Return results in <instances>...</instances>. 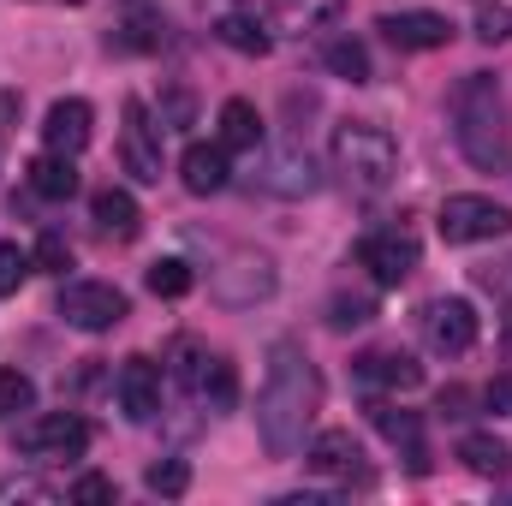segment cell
Here are the masks:
<instances>
[{"label": "cell", "mask_w": 512, "mask_h": 506, "mask_svg": "<svg viewBox=\"0 0 512 506\" xmlns=\"http://www.w3.org/2000/svg\"><path fill=\"white\" fill-rule=\"evenodd\" d=\"M322 411V376L316 364L304 358L298 340H280L268 352V376H262V393H256V429H262V447L274 459H292L310 435Z\"/></svg>", "instance_id": "obj_1"}, {"label": "cell", "mask_w": 512, "mask_h": 506, "mask_svg": "<svg viewBox=\"0 0 512 506\" xmlns=\"http://www.w3.org/2000/svg\"><path fill=\"white\" fill-rule=\"evenodd\" d=\"M447 114H453V137H459V155L477 167V173H501L512 161V114L507 96L489 72H465L447 96Z\"/></svg>", "instance_id": "obj_2"}, {"label": "cell", "mask_w": 512, "mask_h": 506, "mask_svg": "<svg viewBox=\"0 0 512 506\" xmlns=\"http://www.w3.org/2000/svg\"><path fill=\"white\" fill-rule=\"evenodd\" d=\"M334 173L358 191V197H376L393 185V173H399V143H393V131L387 126H370V120H346V126H334Z\"/></svg>", "instance_id": "obj_3"}, {"label": "cell", "mask_w": 512, "mask_h": 506, "mask_svg": "<svg viewBox=\"0 0 512 506\" xmlns=\"http://www.w3.org/2000/svg\"><path fill=\"white\" fill-rule=\"evenodd\" d=\"M54 316H60L66 328H78V334H108V328H120L131 316V298L114 280H66Z\"/></svg>", "instance_id": "obj_4"}, {"label": "cell", "mask_w": 512, "mask_h": 506, "mask_svg": "<svg viewBox=\"0 0 512 506\" xmlns=\"http://www.w3.org/2000/svg\"><path fill=\"white\" fill-rule=\"evenodd\" d=\"M441 239L447 245H489V239H507L512 233V209L495 197H477V191H459L441 203Z\"/></svg>", "instance_id": "obj_5"}, {"label": "cell", "mask_w": 512, "mask_h": 506, "mask_svg": "<svg viewBox=\"0 0 512 506\" xmlns=\"http://www.w3.org/2000/svg\"><path fill=\"white\" fill-rule=\"evenodd\" d=\"M18 447L30 459H78L90 447V423L78 411H42V417H30L18 429Z\"/></svg>", "instance_id": "obj_6"}, {"label": "cell", "mask_w": 512, "mask_h": 506, "mask_svg": "<svg viewBox=\"0 0 512 506\" xmlns=\"http://www.w3.org/2000/svg\"><path fill=\"white\" fill-rule=\"evenodd\" d=\"M280 286V274H274V262L256 251H239L227 256L221 268H215V280H209V292L227 304V310H245V304H256V298H268Z\"/></svg>", "instance_id": "obj_7"}, {"label": "cell", "mask_w": 512, "mask_h": 506, "mask_svg": "<svg viewBox=\"0 0 512 506\" xmlns=\"http://www.w3.org/2000/svg\"><path fill=\"white\" fill-rule=\"evenodd\" d=\"M417 233H405V227H382V233H370L364 245H358V262L376 274V286H399V280H411L417 274Z\"/></svg>", "instance_id": "obj_8"}, {"label": "cell", "mask_w": 512, "mask_h": 506, "mask_svg": "<svg viewBox=\"0 0 512 506\" xmlns=\"http://www.w3.org/2000/svg\"><path fill=\"white\" fill-rule=\"evenodd\" d=\"M304 465H310L316 477H334V483H370V459H364V447H358L352 429H322V435L310 441Z\"/></svg>", "instance_id": "obj_9"}, {"label": "cell", "mask_w": 512, "mask_h": 506, "mask_svg": "<svg viewBox=\"0 0 512 506\" xmlns=\"http://www.w3.org/2000/svg\"><path fill=\"white\" fill-rule=\"evenodd\" d=\"M423 334H429V346H435V352L459 358V352H471V346H477L483 322H477V310H471L465 298H435V304L423 310Z\"/></svg>", "instance_id": "obj_10"}, {"label": "cell", "mask_w": 512, "mask_h": 506, "mask_svg": "<svg viewBox=\"0 0 512 506\" xmlns=\"http://www.w3.org/2000/svg\"><path fill=\"white\" fill-rule=\"evenodd\" d=\"M120 161H126L131 179H143V185H155V179H161V126L149 120V108H143V102H126Z\"/></svg>", "instance_id": "obj_11"}, {"label": "cell", "mask_w": 512, "mask_h": 506, "mask_svg": "<svg viewBox=\"0 0 512 506\" xmlns=\"http://www.w3.org/2000/svg\"><path fill=\"white\" fill-rule=\"evenodd\" d=\"M382 30L393 48H411V54H429V48H447L453 42V24L429 6H411V12H382Z\"/></svg>", "instance_id": "obj_12"}, {"label": "cell", "mask_w": 512, "mask_h": 506, "mask_svg": "<svg viewBox=\"0 0 512 506\" xmlns=\"http://www.w3.org/2000/svg\"><path fill=\"white\" fill-rule=\"evenodd\" d=\"M114 393H120V411L131 423H149L161 411V370L149 358H126L120 376H114Z\"/></svg>", "instance_id": "obj_13"}, {"label": "cell", "mask_w": 512, "mask_h": 506, "mask_svg": "<svg viewBox=\"0 0 512 506\" xmlns=\"http://www.w3.org/2000/svg\"><path fill=\"white\" fill-rule=\"evenodd\" d=\"M42 137H48V149H60V155L90 149V137H96V108H90V102H78V96L54 102V108H48V120H42Z\"/></svg>", "instance_id": "obj_14"}, {"label": "cell", "mask_w": 512, "mask_h": 506, "mask_svg": "<svg viewBox=\"0 0 512 506\" xmlns=\"http://www.w3.org/2000/svg\"><path fill=\"white\" fill-rule=\"evenodd\" d=\"M322 179H316V161L298 149V143H286V149H274L268 161H262V191H274V197H310Z\"/></svg>", "instance_id": "obj_15"}, {"label": "cell", "mask_w": 512, "mask_h": 506, "mask_svg": "<svg viewBox=\"0 0 512 506\" xmlns=\"http://www.w3.org/2000/svg\"><path fill=\"white\" fill-rule=\"evenodd\" d=\"M179 179H185V191H197V197L227 191V179H233L227 143H191V149H185V161H179Z\"/></svg>", "instance_id": "obj_16"}, {"label": "cell", "mask_w": 512, "mask_h": 506, "mask_svg": "<svg viewBox=\"0 0 512 506\" xmlns=\"http://www.w3.org/2000/svg\"><path fill=\"white\" fill-rule=\"evenodd\" d=\"M126 12H120V24H114V48H131V54H155L161 48V36H167V24H161V6L155 0H120Z\"/></svg>", "instance_id": "obj_17"}, {"label": "cell", "mask_w": 512, "mask_h": 506, "mask_svg": "<svg viewBox=\"0 0 512 506\" xmlns=\"http://www.w3.org/2000/svg\"><path fill=\"white\" fill-rule=\"evenodd\" d=\"M370 423L382 429L393 447H405V459H411V471H417V477L429 471V453H423V423H417V411H399V405H370Z\"/></svg>", "instance_id": "obj_18"}, {"label": "cell", "mask_w": 512, "mask_h": 506, "mask_svg": "<svg viewBox=\"0 0 512 506\" xmlns=\"http://www.w3.org/2000/svg\"><path fill=\"white\" fill-rule=\"evenodd\" d=\"M90 215H96V227H102L108 239H137V227H143L137 197H131V191H120V185L96 191V197H90Z\"/></svg>", "instance_id": "obj_19"}, {"label": "cell", "mask_w": 512, "mask_h": 506, "mask_svg": "<svg viewBox=\"0 0 512 506\" xmlns=\"http://www.w3.org/2000/svg\"><path fill=\"white\" fill-rule=\"evenodd\" d=\"M358 376L376 381V387H393V393H411L423 381V364L411 352H364L358 358Z\"/></svg>", "instance_id": "obj_20"}, {"label": "cell", "mask_w": 512, "mask_h": 506, "mask_svg": "<svg viewBox=\"0 0 512 506\" xmlns=\"http://www.w3.org/2000/svg\"><path fill=\"white\" fill-rule=\"evenodd\" d=\"M30 191L36 197H48V203H66L72 191H78V167H72V155H36L30 161Z\"/></svg>", "instance_id": "obj_21"}, {"label": "cell", "mask_w": 512, "mask_h": 506, "mask_svg": "<svg viewBox=\"0 0 512 506\" xmlns=\"http://www.w3.org/2000/svg\"><path fill=\"white\" fill-rule=\"evenodd\" d=\"M322 66L334 78H346V84H370V48L358 36H328L322 42Z\"/></svg>", "instance_id": "obj_22"}, {"label": "cell", "mask_w": 512, "mask_h": 506, "mask_svg": "<svg viewBox=\"0 0 512 506\" xmlns=\"http://www.w3.org/2000/svg\"><path fill=\"white\" fill-rule=\"evenodd\" d=\"M191 393L203 399V411H215V417H221V411H233V399H239V370H233L227 358H209Z\"/></svg>", "instance_id": "obj_23"}, {"label": "cell", "mask_w": 512, "mask_h": 506, "mask_svg": "<svg viewBox=\"0 0 512 506\" xmlns=\"http://www.w3.org/2000/svg\"><path fill=\"white\" fill-rule=\"evenodd\" d=\"M221 143L227 149H262V114H256L245 96L221 102Z\"/></svg>", "instance_id": "obj_24"}, {"label": "cell", "mask_w": 512, "mask_h": 506, "mask_svg": "<svg viewBox=\"0 0 512 506\" xmlns=\"http://www.w3.org/2000/svg\"><path fill=\"white\" fill-rule=\"evenodd\" d=\"M459 459H465V471H477V477H507L512 471V447L495 441V435H465V441H459Z\"/></svg>", "instance_id": "obj_25"}, {"label": "cell", "mask_w": 512, "mask_h": 506, "mask_svg": "<svg viewBox=\"0 0 512 506\" xmlns=\"http://www.w3.org/2000/svg\"><path fill=\"white\" fill-rule=\"evenodd\" d=\"M215 36H221V42H227L233 54H251V60H262V54L274 48V36H268V30L256 24L251 12H227V18L215 24Z\"/></svg>", "instance_id": "obj_26"}, {"label": "cell", "mask_w": 512, "mask_h": 506, "mask_svg": "<svg viewBox=\"0 0 512 506\" xmlns=\"http://www.w3.org/2000/svg\"><path fill=\"white\" fill-rule=\"evenodd\" d=\"M149 292L155 298H185L191 286H197V274H191V262H179V256H161V262H149Z\"/></svg>", "instance_id": "obj_27"}, {"label": "cell", "mask_w": 512, "mask_h": 506, "mask_svg": "<svg viewBox=\"0 0 512 506\" xmlns=\"http://www.w3.org/2000/svg\"><path fill=\"white\" fill-rule=\"evenodd\" d=\"M203 364H209V352H203V340H191V334H179V340L167 346V376L179 381V387H197V376H203Z\"/></svg>", "instance_id": "obj_28"}, {"label": "cell", "mask_w": 512, "mask_h": 506, "mask_svg": "<svg viewBox=\"0 0 512 506\" xmlns=\"http://www.w3.org/2000/svg\"><path fill=\"white\" fill-rule=\"evenodd\" d=\"M143 489H149V495H167V501H179V495L191 489V465H185V459H155V465L143 471Z\"/></svg>", "instance_id": "obj_29"}, {"label": "cell", "mask_w": 512, "mask_h": 506, "mask_svg": "<svg viewBox=\"0 0 512 506\" xmlns=\"http://www.w3.org/2000/svg\"><path fill=\"white\" fill-rule=\"evenodd\" d=\"M340 6H346V0H280V18H286L292 30H322V24L340 18Z\"/></svg>", "instance_id": "obj_30"}, {"label": "cell", "mask_w": 512, "mask_h": 506, "mask_svg": "<svg viewBox=\"0 0 512 506\" xmlns=\"http://www.w3.org/2000/svg\"><path fill=\"white\" fill-rule=\"evenodd\" d=\"M30 405H36V381L24 370H0V417H18Z\"/></svg>", "instance_id": "obj_31"}, {"label": "cell", "mask_w": 512, "mask_h": 506, "mask_svg": "<svg viewBox=\"0 0 512 506\" xmlns=\"http://www.w3.org/2000/svg\"><path fill=\"white\" fill-rule=\"evenodd\" d=\"M30 274H36V256L24 251V245H0V298H12Z\"/></svg>", "instance_id": "obj_32"}, {"label": "cell", "mask_w": 512, "mask_h": 506, "mask_svg": "<svg viewBox=\"0 0 512 506\" xmlns=\"http://www.w3.org/2000/svg\"><path fill=\"white\" fill-rule=\"evenodd\" d=\"M364 322H376V298H346V292H340V298L328 304V328L346 334V328H364Z\"/></svg>", "instance_id": "obj_33"}, {"label": "cell", "mask_w": 512, "mask_h": 506, "mask_svg": "<svg viewBox=\"0 0 512 506\" xmlns=\"http://www.w3.org/2000/svg\"><path fill=\"white\" fill-rule=\"evenodd\" d=\"M507 36H512V6H501V0H483V12H477V42L501 48Z\"/></svg>", "instance_id": "obj_34"}, {"label": "cell", "mask_w": 512, "mask_h": 506, "mask_svg": "<svg viewBox=\"0 0 512 506\" xmlns=\"http://www.w3.org/2000/svg\"><path fill=\"white\" fill-rule=\"evenodd\" d=\"M30 256H36V268H42V274H66V268H72V245H66L60 233H42Z\"/></svg>", "instance_id": "obj_35"}, {"label": "cell", "mask_w": 512, "mask_h": 506, "mask_svg": "<svg viewBox=\"0 0 512 506\" xmlns=\"http://www.w3.org/2000/svg\"><path fill=\"white\" fill-rule=\"evenodd\" d=\"M72 501H114V477H78Z\"/></svg>", "instance_id": "obj_36"}, {"label": "cell", "mask_w": 512, "mask_h": 506, "mask_svg": "<svg viewBox=\"0 0 512 506\" xmlns=\"http://www.w3.org/2000/svg\"><path fill=\"white\" fill-rule=\"evenodd\" d=\"M483 405H489L495 417H512V376H495V381H489V393H483Z\"/></svg>", "instance_id": "obj_37"}, {"label": "cell", "mask_w": 512, "mask_h": 506, "mask_svg": "<svg viewBox=\"0 0 512 506\" xmlns=\"http://www.w3.org/2000/svg\"><path fill=\"white\" fill-rule=\"evenodd\" d=\"M465 405H471V393H465V387H447V393H441V417H471Z\"/></svg>", "instance_id": "obj_38"}, {"label": "cell", "mask_w": 512, "mask_h": 506, "mask_svg": "<svg viewBox=\"0 0 512 506\" xmlns=\"http://www.w3.org/2000/svg\"><path fill=\"white\" fill-rule=\"evenodd\" d=\"M42 495H48V489H36V483H6V489H0V501H42Z\"/></svg>", "instance_id": "obj_39"}, {"label": "cell", "mask_w": 512, "mask_h": 506, "mask_svg": "<svg viewBox=\"0 0 512 506\" xmlns=\"http://www.w3.org/2000/svg\"><path fill=\"white\" fill-rule=\"evenodd\" d=\"M66 6H84V0H66Z\"/></svg>", "instance_id": "obj_40"}]
</instances>
